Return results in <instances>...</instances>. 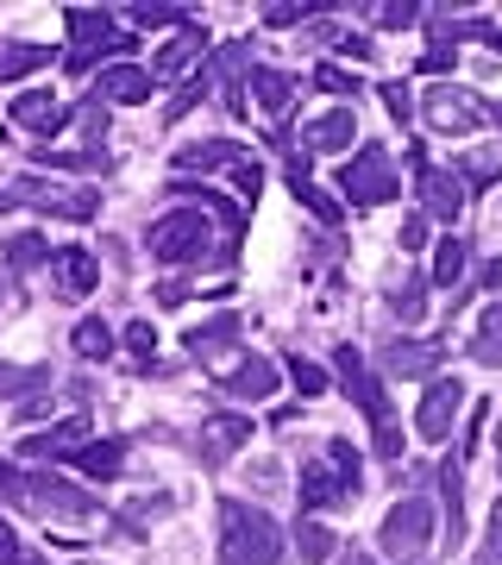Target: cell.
<instances>
[{
    "mask_svg": "<svg viewBox=\"0 0 502 565\" xmlns=\"http://www.w3.org/2000/svg\"><path fill=\"white\" fill-rule=\"evenodd\" d=\"M0 258H7V270H13V277H32V270H44L57 252H51V239H44V233H13V239L0 245Z\"/></svg>",
    "mask_w": 502,
    "mask_h": 565,
    "instance_id": "30",
    "label": "cell"
},
{
    "mask_svg": "<svg viewBox=\"0 0 502 565\" xmlns=\"http://www.w3.org/2000/svg\"><path fill=\"white\" fill-rule=\"evenodd\" d=\"M296 95H301V82L289 76V70H252V102L264 107V114H270V120H277V114H289V107H296Z\"/></svg>",
    "mask_w": 502,
    "mask_h": 565,
    "instance_id": "25",
    "label": "cell"
},
{
    "mask_svg": "<svg viewBox=\"0 0 502 565\" xmlns=\"http://www.w3.org/2000/svg\"><path fill=\"white\" fill-rule=\"evenodd\" d=\"M333 364H340V377H345V390H352V403L364 408V422H371V434H377V452H383V459H402V427H396V408H389V390H383V377L359 359V352H352V345H340V352H333Z\"/></svg>",
    "mask_w": 502,
    "mask_h": 565,
    "instance_id": "3",
    "label": "cell"
},
{
    "mask_svg": "<svg viewBox=\"0 0 502 565\" xmlns=\"http://www.w3.org/2000/svg\"><path fill=\"white\" fill-rule=\"evenodd\" d=\"M364 484V465L352 440H327L314 459L301 465V515H327V509H352Z\"/></svg>",
    "mask_w": 502,
    "mask_h": 565,
    "instance_id": "1",
    "label": "cell"
},
{
    "mask_svg": "<svg viewBox=\"0 0 502 565\" xmlns=\"http://www.w3.org/2000/svg\"><path fill=\"white\" fill-rule=\"evenodd\" d=\"M452 63H459V44H452V39H434V44H427V57H421V70H427V76H446Z\"/></svg>",
    "mask_w": 502,
    "mask_h": 565,
    "instance_id": "47",
    "label": "cell"
},
{
    "mask_svg": "<svg viewBox=\"0 0 502 565\" xmlns=\"http://www.w3.org/2000/svg\"><path fill=\"white\" fill-rule=\"evenodd\" d=\"M490 120H496V132H502V107H490Z\"/></svg>",
    "mask_w": 502,
    "mask_h": 565,
    "instance_id": "59",
    "label": "cell"
},
{
    "mask_svg": "<svg viewBox=\"0 0 502 565\" xmlns=\"http://www.w3.org/2000/svg\"><path fill=\"white\" fill-rule=\"evenodd\" d=\"M13 126H25V132H39L44 145L57 139L63 126H70V107L57 102V95H44V88H32V95H13Z\"/></svg>",
    "mask_w": 502,
    "mask_h": 565,
    "instance_id": "22",
    "label": "cell"
},
{
    "mask_svg": "<svg viewBox=\"0 0 502 565\" xmlns=\"http://www.w3.org/2000/svg\"><path fill=\"white\" fill-rule=\"evenodd\" d=\"M296 553H301L308 565H327L333 553H340V534H333L321 515H301V522H296Z\"/></svg>",
    "mask_w": 502,
    "mask_h": 565,
    "instance_id": "32",
    "label": "cell"
},
{
    "mask_svg": "<svg viewBox=\"0 0 502 565\" xmlns=\"http://www.w3.org/2000/svg\"><path fill=\"white\" fill-rule=\"evenodd\" d=\"M13 478H20V465H7V459H0V497L13 490Z\"/></svg>",
    "mask_w": 502,
    "mask_h": 565,
    "instance_id": "56",
    "label": "cell"
},
{
    "mask_svg": "<svg viewBox=\"0 0 502 565\" xmlns=\"http://www.w3.org/2000/svg\"><path fill=\"white\" fill-rule=\"evenodd\" d=\"M126 20L139 25V32H158V25H189V13H177V7H132V13H126Z\"/></svg>",
    "mask_w": 502,
    "mask_h": 565,
    "instance_id": "41",
    "label": "cell"
},
{
    "mask_svg": "<svg viewBox=\"0 0 502 565\" xmlns=\"http://www.w3.org/2000/svg\"><path fill=\"white\" fill-rule=\"evenodd\" d=\"M233 182H239V195H245V202H258V189H264V163L239 158V163H233Z\"/></svg>",
    "mask_w": 502,
    "mask_h": 565,
    "instance_id": "50",
    "label": "cell"
},
{
    "mask_svg": "<svg viewBox=\"0 0 502 565\" xmlns=\"http://www.w3.org/2000/svg\"><path fill=\"white\" fill-rule=\"evenodd\" d=\"M314 88H327V95H352V102L364 95L359 70H345V63H314Z\"/></svg>",
    "mask_w": 502,
    "mask_h": 565,
    "instance_id": "38",
    "label": "cell"
},
{
    "mask_svg": "<svg viewBox=\"0 0 502 565\" xmlns=\"http://www.w3.org/2000/svg\"><path fill=\"white\" fill-rule=\"evenodd\" d=\"M383 377H440V345H427V340H389L383 345Z\"/></svg>",
    "mask_w": 502,
    "mask_h": 565,
    "instance_id": "21",
    "label": "cell"
},
{
    "mask_svg": "<svg viewBox=\"0 0 502 565\" xmlns=\"http://www.w3.org/2000/svg\"><path fill=\"white\" fill-rule=\"evenodd\" d=\"M464 396H471V390H464L459 377H434L421 408H415V434H421V440H452V422L464 415Z\"/></svg>",
    "mask_w": 502,
    "mask_h": 565,
    "instance_id": "11",
    "label": "cell"
},
{
    "mask_svg": "<svg viewBox=\"0 0 502 565\" xmlns=\"http://www.w3.org/2000/svg\"><path fill=\"white\" fill-rule=\"evenodd\" d=\"M314 7H264V25H301Z\"/></svg>",
    "mask_w": 502,
    "mask_h": 565,
    "instance_id": "52",
    "label": "cell"
},
{
    "mask_svg": "<svg viewBox=\"0 0 502 565\" xmlns=\"http://www.w3.org/2000/svg\"><path fill=\"white\" fill-rule=\"evenodd\" d=\"M7 503L32 509L44 522H88L95 515V497L82 484H70V478H51V471H20L13 490H7Z\"/></svg>",
    "mask_w": 502,
    "mask_h": 565,
    "instance_id": "5",
    "label": "cell"
},
{
    "mask_svg": "<svg viewBox=\"0 0 502 565\" xmlns=\"http://www.w3.org/2000/svg\"><path fill=\"white\" fill-rule=\"evenodd\" d=\"M440 515H446L452 546H459L464 541V459H446L440 465Z\"/></svg>",
    "mask_w": 502,
    "mask_h": 565,
    "instance_id": "29",
    "label": "cell"
},
{
    "mask_svg": "<svg viewBox=\"0 0 502 565\" xmlns=\"http://www.w3.org/2000/svg\"><path fill=\"white\" fill-rule=\"evenodd\" d=\"M20 534H13V522H0V565H20Z\"/></svg>",
    "mask_w": 502,
    "mask_h": 565,
    "instance_id": "53",
    "label": "cell"
},
{
    "mask_svg": "<svg viewBox=\"0 0 502 565\" xmlns=\"http://www.w3.org/2000/svg\"><path fill=\"white\" fill-rule=\"evenodd\" d=\"M207 63V32L195 20L182 25L177 39L163 44L158 57H151V82H195V70Z\"/></svg>",
    "mask_w": 502,
    "mask_h": 565,
    "instance_id": "14",
    "label": "cell"
},
{
    "mask_svg": "<svg viewBox=\"0 0 502 565\" xmlns=\"http://www.w3.org/2000/svg\"><path fill=\"white\" fill-rule=\"evenodd\" d=\"M76 465L88 471V478H120L126 471V440H88L76 452Z\"/></svg>",
    "mask_w": 502,
    "mask_h": 565,
    "instance_id": "35",
    "label": "cell"
},
{
    "mask_svg": "<svg viewBox=\"0 0 502 565\" xmlns=\"http://www.w3.org/2000/svg\"><path fill=\"white\" fill-rule=\"evenodd\" d=\"M245 151L233 139H201V145H182L177 151V170L182 177H207V170H233Z\"/></svg>",
    "mask_w": 502,
    "mask_h": 565,
    "instance_id": "26",
    "label": "cell"
},
{
    "mask_svg": "<svg viewBox=\"0 0 502 565\" xmlns=\"http://www.w3.org/2000/svg\"><path fill=\"white\" fill-rule=\"evenodd\" d=\"M471 289H502V258H490V264H483V270H478V282H471Z\"/></svg>",
    "mask_w": 502,
    "mask_h": 565,
    "instance_id": "55",
    "label": "cell"
},
{
    "mask_svg": "<svg viewBox=\"0 0 502 565\" xmlns=\"http://www.w3.org/2000/svg\"><path fill=\"white\" fill-rule=\"evenodd\" d=\"M352 139H359V114H352V107H333V114H321V120H308V126H301V151H308V158L345 151Z\"/></svg>",
    "mask_w": 502,
    "mask_h": 565,
    "instance_id": "23",
    "label": "cell"
},
{
    "mask_svg": "<svg viewBox=\"0 0 502 565\" xmlns=\"http://www.w3.org/2000/svg\"><path fill=\"white\" fill-rule=\"evenodd\" d=\"M282 559H289V534L264 509L221 497V565H282Z\"/></svg>",
    "mask_w": 502,
    "mask_h": 565,
    "instance_id": "2",
    "label": "cell"
},
{
    "mask_svg": "<svg viewBox=\"0 0 502 565\" xmlns=\"http://www.w3.org/2000/svg\"><path fill=\"white\" fill-rule=\"evenodd\" d=\"M364 20H377V25H396V32H408V25H421V7H364Z\"/></svg>",
    "mask_w": 502,
    "mask_h": 565,
    "instance_id": "46",
    "label": "cell"
},
{
    "mask_svg": "<svg viewBox=\"0 0 502 565\" xmlns=\"http://www.w3.org/2000/svg\"><path fill=\"white\" fill-rule=\"evenodd\" d=\"M415 195H421V214L427 221H459L464 214V202H471V189L459 182V170H434V163H421L415 170Z\"/></svg>",
    "mask_w": 502,
    "mask_h": 565,
    "instance_id": "13",
    "label": "cell"
},
{
    "mask_svg": "<svg viewBox=\"0 0 502 565\" xmlns=\"http://www.w3.org/2000/svg\"><path fill=\"white\" fill-rule=\"evenodd\" d=\"M396 245H402V252H427V214H421V207H415V214H408V221H402Z\"/></svg>",
    "mask_w": 502,
    "mask_h": 565,
    "instance_id": "51",
    "label": "cell"
},
{
    "mask_svg": "<svg viewBox=\"0 0 502 565\" xmlns=\"http://www.w3.org/2000/svg\"><path fill=\"white\" fill-rule=\"evenodd\" d=\"M340 195H345V202H359V207L396 202L402 182H396V163H389V151H383V145H359V151L345 158V170H340Z\"/></svg>",
    "mask_w": 502,
    "mask_h": 565,
    "instance_id": "8",
    "label": "cell"
},
{
    "mask_svg": "<svg viewBox=\"0 0 502 565\" xmlns=\"http://www.w3.org/2000/svg\"><path fill=\"white\" fill-rule=\"evenodd\" d=\"M464 270H471V245H464L459 233H446V239L434 245V270H427V282L459 296V289H464Z\"/></svg>",
    "mask_w": 502,
    "mask_h": 565,
    "instance_id": "27",
    "label": "cell"
},
{
    "mask_svg": "<svg viewBox=\"0 0 502 565\" xmlns=\"http://www.w3.org/2000/svg\"><path fill=\"white\" fill-rule=\"evenodd\" d=\"M252 70H258V63H252V44L245 39H233V44H221V102H226V114H252V102H245V95H252Z\"/></svg>",
    "mask_w": 502,
    "mask_h": 565,
    "instance_id": "19",
    "label": "cell"
},
{
    "mask_svg": "<svg viewBox=\"0 0 502 565\" xmlns=\"http://www.w3.org/2000/svg\"><path fill=\"white\" fill-rule=\"evenodd\" d=\"M289 195H296V202L308 207V214H314L321 226H340V221H345V207L333 202V195H327L321 182H308V151H301V158L289 163Z\"/></svg>",
    "mask_w": 502,
    "mask_h": 565,
    "instance_id": "24",
    "label": "cell"
},
{
    "mask_svg": "<svg viewBox=\"0 0 502 565\" xmlns=\"http://www.w3.org/2000/svg\"><path fill=\"white\" fill-rule=\"evenodd\" d=\"M7 189H13V202H32L39 214H57V221H95L100 214V195L63 189V182H44V177H20V182H7Z\"/></svg>",
    "mask_w": 502,
    "mask_h": 565,
    "instance_id": "10",
    "label": "cell"
},
{
    "mask_svg": "<svg viewBox=\"0 0 502 565\" xmlns=\"http://www.w3.org/2000/svg\"><path fill=\"white\" fill-rule=\"evenodd\" d=\"M32 163H44V170H82V177H107V170H114V158H107L100 145H88V151H51V145H39Z\"/></svg>",
    "mask_w": 502,
    "mask_h": 565,
    "instance_id": "31",
    "label": "cell"
},
{
    "mask_svg": "<svg viewBox=\"0 0 502 565\" xmlns=\"http://www.w3.org/2000/svg\"><path fill=\"white\" fill-rule=\"evenodd\" d=\"M126 352H132L139 364H151V352H158V327H151V321H132V327H126Z\"/></svg>",
    "mask_w": 502,
    "mask_h": 565,
    "instance_id": "44",
    "label": "cell"
},
{
    "mask_svg": "<svg viewBox=\"0 0 502 565\" xmlns=\"http://www.w3.org/2000/svg\"><path fill=\"white\" fill-rule=\"evenodd\" d=\"M114 327L100 321V315H88V321H76V333H70V345H76V359L82 364H95V359H114Z\"/></svg>",
    "mask_w": 502,
    "mask_h": 565,
    "instance_id": "33",
    "label": "cell"
},
{
    "mask_svg": "<svg viewBox=\"0 0 502 565\" xmlns=\"http://www.w3.org/2000/svg\"><path fill=\"white\" fill-rule=\"evenodd\" d=\"M51 384V371L44 364H0V396H13V403H25V396H39V390Z\"/></svg>",
    "mask_w": 502,
    "mask_h": 565,
    "instance_id": "37",
    "label": "cell"
},
{
    "mask_svg": "<svg viewBox=\"0 0 502 565\" xmlns=\"http://www.w3.org/2000/svg\"><path fill=\"white\" fill-rule=\"evenodd\" d=\"M13 207H20V202H13V189H7V182H0V214H13Z\"/></svg>",
    "mask_w": 502,
    "mask_h": 565,
    "instance_id": "57",
    "label": "cell"
},
{
    "mask_svg": "<svg viewBox=\"0 0 502 565\" xmlns=\"http://www.w3.org/2000/svg\"><path fill=\"white\" fill-rule=\"evenodd\" d=\"M239 446H252V415H233V408H221V415H207L201 422V465H226Z\"/></svg>",
    "mask_w": 502,
    "mask_h": 565,
    "instance_id": "18",
    "label": "cell"
},
{
    "mask_svg": "<svg viewBox=\"0 0 502 565\" xmlns=\"http://www.w3.org/2000/svg\"><path fill=\"white\" fill-rule=\"evenodd\" d=\"M20 565H51V559H44V553H32V546H25V553H20Z\"/></svg>",
    "mask_w": 502,
    "mask_h": 565,
    "instance_id": "58",
    "label": "cell"
},
{
    "mask_svg": "<svg viewBox=\"0 0 502 565\" xmlns=\"http://www.w3.org/2000/svg\"><path fill=\"white\" fill-rule=\"evenodd\" d=\"M51 282H57L63 302H82V296H95L100 289V258L88 245H57V258H51Z\"/></svg>",
    "mask_w": 502,
    "mask_h": 565,
    "instance_id": "15",
    "label": "cell"
},
{
    "mask_svg": "<svg viewBox=\"0 0 502 565\" xmlns=\"http://www.w3.org/2000/svg\"><path fill=\"white\" fill-rule=\"evenodd\" d=\"M70 120H76L82 132H88V145H100V139H107V102H95V95H88V102H82L76 114H70Z\"/></svg>",
    "mask_w": 502,
    "mask_h": 565,
    "instance_id": "42",
    "label": "cell"
},
{
    "mask_svg": "<svg viewBox=\"0 0 502 565\" xmlns=\"http://www.w3.org/2000/svg\"><path fill=\"white\" fill-rule=\"evenodd\" d=\"M483 422H490V403H478V408H471V427H464V452H478V434H483Z\"/></svg>",
    "mask_w": 502,
    "mask_h": 565,
    "instance_id": "54",
    "label": "cell"
},
{
    "mask_svg": "<svg viewBox=\"0 0 502 565\" xmlns=\"http://www.w3.org/2000/svg\"><path fill=\"white\" fill-rule=\"evenodd\" d=\"M145 245H151V258L158 264H201L207 258V245H214V226H207L201 207H170L163 221H151Z\"/></svg>",
    "mask_w": 502,
    "mask_h": 565,
    "instance_id": "7",
    "label": "cell"
},
{
    "mask_svg": "<svg viewBox=\"0 0 502 565\" xmlns=\"http://www.w3.org/2000/svg\"><path fill=\"white\" fill-rule=\"evenodd\" d=\"M427 289H434L427 277H402L396 289H389V315H396L402 327H415L427 315Z\"/></svg>",
    "mask_w": 502,
    "mask_h": 565,
    "instance_id": "36",
    "label": "cell"
},
{
    "mask_svg": "<svg viewBox=\"0 0 502 565\" xmlns=\"http://www.w3.org/2000/svg\"><path fill=\"white\" fill-rule=\"evenodd\" d=\"M151 95H158V82H151L145 63H107L95 76V102H107V107H145Z\"/></svg>",
    "mask_w": 502,
    "mask_h": 565,
    "instance_id": "16",
    "label": "cell"
},
{
    "mask_svg": "<svg viewBox=\"0 0 502 565\" xmlns=\"http://www.w3.org/2000/svg\"><path fill=\"white\" fill-rule=\"evenodd\" d=\"M471 359L490 364V371H502V296H496L490 308H483L478 333H471Z\"/></svg>",
    "mask_w": 502,
    "mask_h": 565,
    "instance_id": "34",
    "label": "cell"
},
{
    "mask_svg": "<svg viewBox=\"0 0 502 565\" xmlns=\"http://www.w3.org/2000/svg\"><path fill=\"white\" fill-rule=\"evenodd\" d=\"M201 95H207V76H195V82H182V95H177V102H170V107H163V120L177 126V120H182V114H189V107H195V102H201Z\"/></svg>",
    "mask_w": 502,
    "mask_h": 565,
    "instance_id": "49",
    "label": "cell"
},
{
    "mask_svg": "<svg viewBox=\"0 0 502 565\" xmlns=\"http://www.w3.org/2000/svg\"><path fill=\"white\" fill-rule=\"evenodd\" d=\"M239 333H245V321L226 308V315H214V321H201V327H189V359L195 364H207V371H226V352H252V345H239Z\"/></svg>",
    "mask_w": 502,
    "mask_h": 565,
    "instance_id": "12",
    "label": "cell"
},
{
    "mask_svg": "<svg viewBox=\"0 0 502 565\" xmlns=\"http://www.w3.org/2000/svg\"><path fill=\"white\" fill-rule=\"evenodd\" d=\"M327 51H340V57H352V63H371V57H377V44L359 39V32H327Z\"/></svg>",
    "mask_w": 502,
    "mask_h": 565,
    "instance_id": "43",
    "label": "cell"
},
{
    "mask_svg": "<svg viewBox=\"0 0 502 565\" xmlns=\"http://www.w3.org/2000/svg\"><path fill=\"white\" fill-rule=\"evenodd\" d=\"M282 371L296 377V390H301V396H327V371H321L314 359H301V352H289V359H282Z\"/></svg>",
    "mask_w": 502,
    "mask_h": 565,
    "instance_id": "40",
    "label": "cell"
},
{
    "mask_svg": "<svg viewBox=\"0 0 502 565\" xmlns=\"http://www.w3.org/2000/svg\"><path fill=\"white\" fill-rule=\"evenodd\" d=\"M421 114L434 132H452V139H464V132H478L483 120H490V102H478L471 88H452V82H440V88H427L421 95Z\"/></svg>",
    "mask_w": 502,
    "mask_h": 565,
    "instance_id": "9",
    "label": "cell"
},
{
    "mask_svg": "<svg viewBox=\"0 0 502 565\" xmlns=\"http://www.w3.org/2000/svg\"><path fill=\"white\" fill-rule=\"evenodd\" d=\"M57 57L51 44H32V39H0V82H25L39 76L44 63Z\"/></svg>",
    "mask_w": 502,
    "mask_h": 565,
    "instance_id": "28",
    "label": "cell"
},
{
    "mask_svg": "<svg viewBox=\"0 0 502 565\" xmlns=\"http://www.w3.org/2000/svg\"><path fill=\"white\" fill-rule=\"evenodd\" d=\"M377 95H383V107H389V114H396L402 126L415 120V95H408V82H383Z\"/></svg>",
    "mask_w": 502,
    "mask_h": 565,
    "instance_id": "45",
    "label": "cell"
},
{
    "mask_svg": "<svg viewBox=\"0 0 502 565\" xmlns=\"http://www.w3.org/2000/svg\"><path fill=\"white\" fill-rule=\"evenodd\" d=\"M471 565H502V497H496V515H490V534H483L478 559Z\"/></svg>",
    "mask_w": 502,
    "mask_h": 565,
    "instance_id": "48",
    "label": "cell"
},
{
    "mask_svg": "<svg viewBox=\"0 0 502 565\" xmlns=\"http://www.w3.org/2000/svg\"><path fill=\"white\" fill-rule=\"evenodd\" d=\"M496 177H502V158H490V151H471V158H459V182H464V189H490Z\"/></svg>",
    "mask_w": 502,
    "mask_h": 565,
    "instance_id": "39",
    "label": "cell"
},
{
    "mask_svg": "<svg viewBox=\"0 0 502 565\" xmlns=\"http://www.w3.org/2000/svg\"><path fill=\"white\" fill-rule=\"evenodd\" d=\"M214 377H221L226 396H252V403L277 396V364H270V359H252V352H239V359L226 364V371H214Z\"/></svg>",
    "mask_w": 502,
    "mask_h": 565,
    "instance_id": "20",
    "label": "cell"
},
{
    "mask_svg": "<svg viewBox=\"0 0 502 565\" xmlns=\"http://www.w3.org/2000/svg\"><path fill=\"white\" fill-rule=\"evenodd\" d=\"M88 440H95V434H88V415H70V422H51L44 434H25L20 452L39 459V465H51V459H76Z\"/></svg>",
    "mask_w": 502,
    "mask_h": 565,
    "instance_id": "17",
    "label": "cell"
},
{
    "mask_svg": "<svg viewBox=\"0 0 502 565\" xmlns=\"http://www.w3.org/2000/svg\"><path fill=\"white\" fill-rule=\"evenodd\" d=\"M434 503L427 497H402L389 515H383V527H377V553L389 565H421L427 559V546H434Z\"/></svg>",
    "mask_w": 502,
    "mask_h": 565,
    "instance_id": "6",
    "label": "cell"
},
{
    "mask_svg": "<svg viewBox=\"0 0 502 565\" xmlns=\"http://www.w3.org/2000/svg\"><path fill=\"white\" fill-rule=\"evenodd\" d=\"M63 25H70V44H76V51L63 57V70H70V76L95 70V57H132V51H139V39H132V32H120L107 7H70V13H63Z\"/></svg>",
    "mask_w": 502,
    "mask_h": 565,
    "instance_id": "4",
    "label": "cell"
}]
</instances>
